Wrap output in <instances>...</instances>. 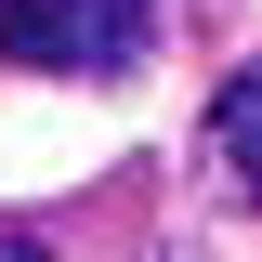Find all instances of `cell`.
<instances>
[{"label":"cell","mask_w":262,"mask_h":262,"mask_svg":"<svg viewBox=\"0 0 262 262\" xmlns=\"http://www.w3.org/2000/svg\"><path fill=\"white\" fill-rule=\"evenodd\" d=\"M158 53V0H0V66L53 79H118Z\"/></svg>","instance_id":"cell-1"},{"label":"cell","mask_w":262,"mask_h":262,"mask_svg":"<svg viewBox=\"0 0 262 262\" xmlns=\"http://www.w3.org/2000/svg\"><path fill=\"white\" fill-rule=\"evenodd\" d=\"M0 262H53V249H39V236H0Z\"/></svg>","instance_id":"cell-3"},{"label":"cell","mask_w":262,"mask_h":262,"mask_svg":"<svg viewBox=\"0 0 262 262\" xmlns=\"http://www.w3.org/2000/svg\"><path fill=\"white\" fill-rule=\"evenodd\" d=\"M210 170L236 196H262V66H236L223 92H210Z\"/></svg>","instance_id":"cell-2"}]
</instances>
